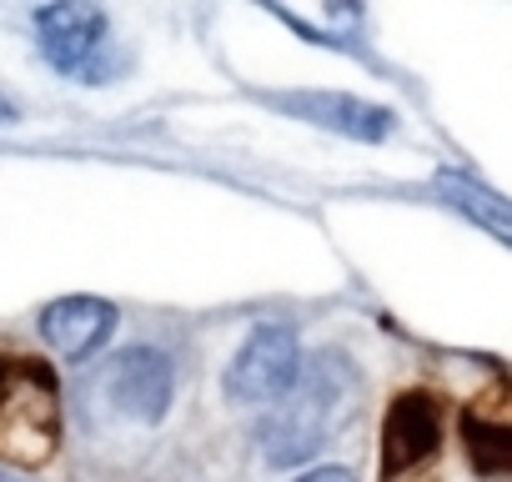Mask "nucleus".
<instances>
[{
    "mask_svg": "<svg viewBox=\"0 0 512 482\" xmlns=\"http://www.w3.org/2000/svg\"><path fill=\"white\" fill-rule=\"evenodd\" d=\"M442 442V407L432 392H402L382 422V477H402Z\"/></svg>",
    "mask_w": 512,
    "mask_h": 482,
    "instance_id": "nucleus-6",
    "label": "nucleus"
},
{
    "mask_svg": "<svg viewBox=\"0 0 512 482\" xmlns=\"http://www.w3.org/2000/svg\"><path fill=\"white\" fill-rule=\"evenodd\" d=\"M0 482H31V477H21L16 467H0Z\"/></svg>",
    "mask_w": 512,
    "mask_h": 482,
    "instance_id": "nucleus-14",
    "label": "nucleus"
},
{
    "mask_svg": "<svg viewBox=\"0 0 512 482\" xmlns=\"http://www.w3.org/2000/svg\"><path fill=\"white\" fill-rule=\"evenodd\" d=\"M302 482H357L347 467H322V472H307Z\"/></svg>",
    "mask_w": 512,
    "mask_h": 482,
    "instance_id": "nucleus-12",
    "label": "nucleus"
},
{
    "mask_svg": "<svg viewBox=\"0 0 512 482\" xmlns=\"http://www.w3.org/2000/svg\"><path fill=\"white\" fill-rule=\"evenodd\" d=\"M16 116H21V111H16V106H11L6 96H0V121H16Z\"/></svg>",
    "mask_w": 512,
    "mask_h": 482,
    "instance_id": "nucleus-13",
    "label": "nucleus"
},
{
    "mask_svg": "<svg viewBox=\"0 0 512 482\" xmlns=\"http://www.w3.org/2000/svg\"><path fill=\"white\" fill-rule=\"evenodd\" d=\"M111 322H116V312L106 302H96V297H66V302H56V307L41 312V337L56 352H66V357H86V352H96L111 337Z\"/></svg>",
    "mask_w": 512,
    "mask_h": 482,
    "instance_id": "nucleus-9",
    "label": "nucleus"
},
{
    "mask_svg": "<svg viewBox=\"0 0 512 482\" xmlns=\"http://www.w3.org/2000/svg\"><path fill=\"white\" fill-rule=\"evenodd\" d=\"M96 387L116 417L136 427H156L171 407V362L156 347H131L101 372Z\"/></svg>",
    "mask_w": 512,
    "mask_h": 482,
    "instance_id": "nucleus-3",
    "label": "nucleus"
},
{
    "mask_svg": "<svg viewBox=\"0 0 512 482\" xmlns=\"http://www.w3.org/2000/svg\"><path fill=\"white\" fill-rule=\"evenodd\" d=\"M36 41H41V56L61 76L106 81V71H101V46H106L101 6H46L36 16Z\"/></svg>",
    "mask_w": 512,
    "mask_h": 482,
    "instance_id": "nucleus-4",
    "label": "nucleus"
},
{
    "mask_svg": "<svg viewBox=\"0 0 512 482\" xmlns=\"http://www.w3.org/2000/svg\"><path fill=\"white\" fill-rule=\"evenodd\" d=\"M357 407H362V377L352 372V362L337 352L312 357L297 372V382L277 397V407L267 412L262 447L272 462H302L322 442H332L352 422Z\"/></svg>",
    "mask_w": 512,
    "mask_h": 482,
    "instance_id": "nucleus-1",
    "label": "nucleus"
},
{
    "mask_svg": "<svg viewBox=\"0 0 512 482\" xmlns=\"http://www.w3.org/2000/svg\"><path fill=\"white\" fill-rule=\"evenodd\" d=\"M437 191L452 206H462L472 221H482L497 241H507V247H512V201H502V196H492V191H482V186H472L462 176H437Z\"/></svg>",
    "mask_w": 512,
    "mask_h": 482,
    "instance_id": "nucleus-11",
    "label": "nucleus"
},
{
    "mask_svg": "<svg viewBox=\"0 0 512 482\" xmlns=\"http://www.w3.org/2000/svg\"><path fill=\"white\" fill-rule=\"evenodd\" d=\"M272 16L297 26L307 41H327V46H347L352 31L362 26V11L342 6V0H332V6H272Z\"/></svg>",
    "mask_w": 512,
    "mask_h": 482,
    "instance_id": "nucleus-10",
    "label": "nucleus"
},
{
    "mask_svg": "<svg viewBox=\"0 0 512 482\" xmlns=\"http://www.w3.org/2000/svg\"><path fill=\"white\" fill-rule=\"evenodd\" d=\"M302 372L297 337L287 327H256L226 372V392L236 402H277Z\"/></svg>",
    "mask_w": 512,
    "mask_h": 482,
    "instance_id": "nucleus-5",
    "label": "nucleus"
},
{
    "mask_svg": "<svg viewBox=\"0 0 512 482\" xmlns=\"http://www.w3.org/2000/svg\"><path fill=\"white\" fill-rule=\"evenodd\" d=\"M61 442V397L41 357L0 352V467H41Z\"/></svg>",
    "mask_w": 512,
    "mask_h": 482,
    "instance_id": "nucleus-2",
    "label": "nucleus"
},
{
    "mask_svg": "<svg viewBox=\"0 0 512 482\" xmlns=\"http://www.w3.org/2000/svg\"><path fill=\"white\" fill-rule=\"evenodd\" d=\"M282 111L302 116V121H317V126H332L352 141H382L392 131V111L387 106H372V101H357V96H337V91H292L282 96Z\"/></svg>",
    "mask_w": 512,
    "mask_h": 482,
    "instance_id": "nucleus-8",
    "label": "nucleus"
},
{
    "mask_svg": "<svg viewBox=\"0 0 512 482\" xmlns=\"http://www.w3.org/2000/svg\"><path fill=\"white\" fill-rule=\"evenodd\" d=\"M462 447L482 477H512V382H492L462 407Z\"/></svg>",
    "mask_w": 512,
    "mask_h": 482,
    "instance_id": "nucleus-7",
    "label": "nucleus"
}]
</instances>
